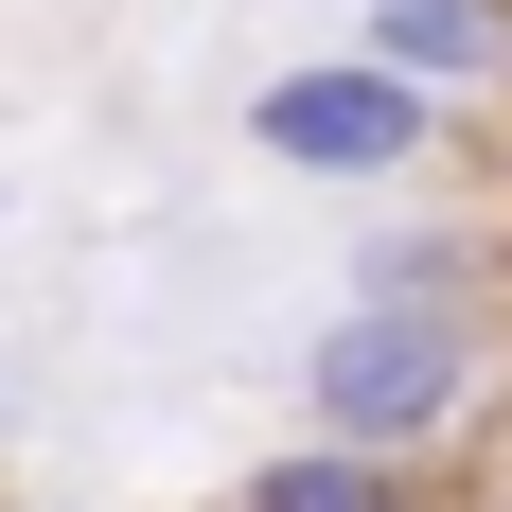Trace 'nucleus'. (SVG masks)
I'll use <instances>...</instances> for the list:
<instances>
[{
	"mask_svg": "<svg viewBox=\"0 0 512 512\" xmlns=\"http://www.w3.org/2000/svg\"><path fill=\"white\" fill-rule=\"evenodd\" d=\"M248 142L283 159V177L371 195V177H424V159H442V89H407L389 53H301V71L248 89Z\"/></svg>",
	"mask_w": 512,
	"mask_h": 512,
	"instance_id": "nucleus-2",
	"label": "nucleus"
},
{
	"mask_svg": "<svg viewBox=\"0 0 512 512\" xmlns=\"http://www.w3.org/2000/svg\"><path fill=\"white\" fill-rule=\"evenodd\" d=\"M230 512H424V460H354V442H283V460L230 477Z\"/></svg>",
	"mask_w": 512,
	"mask_h": 512,
	"instance_id": "nucleus-4",
	"label": "nucleus"
},
{
	"mask_svg": "<svg viewBox=\"0 0 512 512\" xmlns=\"http://www.w3.org/2000/svg\"><path fill=\"white\" fill-rule=\"evenodd\" d=\"M460 283H495L477 230H371L354 248V301H460Z\"/></svg>",
	"mask_w": 512,
	"mask_h": 512,
	"instance_id": "nucleus-5",
	"label": "nucleus"
},
{
	"mask_svg": "<svg viewBox=\"0 0 512 512\" xmlns=\"http://www.w3.org/2000/svg\"><path fill=\"white\" fill-rule=\"evenodd\" d=\"M512 389V318L495 283H460V301H336L301 336V424L318 442H354V460H460L477 424H495Z\"/></svg>",
	"mask_w": 512,
	"mask_h": 512,
	"instance_id": "nucleus-1",
	"label": "nucleus"
},
{
	"mask_svg": "<svg viewBox=\"0 0 512 512\" xmlns=\"http://www.w3.org/2000/svg\"><path fill=\"white\" fill-rule=\"evenodd\" d=\"M354 53H389V71H407V89H495L512 71V0H371V36Z\"/></svg>",
	"mask_w": 512,
	"mask_h": 512,
	"instance_id": "nucleus-3",
	"label": "nucleus"
}]
</instances>
